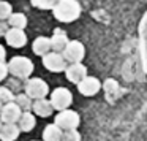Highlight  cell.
Here are the masks:
<instances>
[{
	"label": "cell",
	"instance_id": "obj_1",
	"mask_svg": "<svg viewBox=\"0 0 147 141\" xmlns=\"http://www.w3.org/2000/svg\"><path fill=\"white\" fill-rule=\"evenodd\" d=\"M52 13L60 22H73L81 16V3L78 0H59Z\"/></svg>",
	"mask_w": 147,
	"mask_h": 141
},
{
	"label": "cell",
	"instance_id": "obj_2",
	"mask_svg": "<svg viewBox=\"0 0 147 141\" xmlns=\"http://www.w3.org/2000/svg\"><path fill=\"white\" fill-rule=\"evenodd\" d=\"M7 67H8V73H11L14 78L26 79V78H29L33 71V62L30 60L29 57L16 56V57H13L8 62Z\"/></svg>",
	"mask_w": 147,
	"mask_h": 141
},
{
	"label": "cell",
	"instance_id": "obj_3",
	"mask_svg": "<svg viewBox=\"0 0 147 141\" xmlns=\"http://www.w3.org/2000/svg\"><path fill=\"white\" fill-rule=\"evenodd\" d=\"M55 125L60 128L62 132L67 130H76L81 124V117L76 111L73 109H63V111H59V114L55 116Z\"/></svg>",
	"mask_w": 147,
	"mask_h": 141
},
{
	"label": "cell",
	"instance_id": "obj_4",
	"mask_svg": "<svg viewBox=\"0 0 147 141\" xmlns=\"http://www.w3.org/2000/svg\"><path fill=\"white\" fill-rule=\"evenodd\" d=\"M24 90L26 95H29L32 100H41L46 98V95L49 94V86L41 78H30L24 86Z\"/></svg>",
	"mask_w": 147,
	"mask_h": 141
},
{
	"label": "cell",
	"instance_id": "obj_5",
	"mask_svg": "<svg viewBox=\"0 0 147 141\" xmlns=\"http://www.w3.org/2000/svg\"><path fill=\"white\" fill-rule=\"evenodd\" d=\"M62 56H63L67 64H79L86 57V48H84V45L81 41L73 40V41H68Z\"/></svg>",
	"mask_w": 147,
	"mask_h": 141
},
{
	"label": "cell",
	"instance_id": "obj_6",
	"mask_svg": "<svg viewBox=\"0 0 147 141\" xmlns=\"http://www.w3.org/2000/svg\"><path fill=\"white\" fill-rule=\"evenodd\" d=\"M51 105L57 111H63L68 109V106L73 103V94L67 89V87H57L54 89V92L51 94Z\"/></svg>",
	"mask_w": 147,
	"mask_h": 141
},
{
	"label": "cell",
	"instance_id": "obj_7",
	"mask_svg": "<svg viewBox=\"0 0 147 141\" xmlns=\"http://www.w3.org/2000/svg\"><path fill=\"white\" fill-rule=\"evenodd\" d=\"M43 65L48 68L49 71H54V73H60L65 71L67 68V62H65L63 56L60 52H48L46 56H43Z\"/></svg>",
	"mask_w": 147,
	"mask_h": 141
},
{
	"label": "cell",
	"instance_id": "obj_8",
	"mask_svg": "<svg viewBox=\"0 0 147 141\" xmlns=\"http://www.w3.org/2000/svg\"><path fill=\"white\" fill-rule=\"evenodd\" d=\"M21 114H22V111L14 102L5 103L0 109V121L3 124H16L19 121Z\"/></svg>",
	"mask_w": 147,
	"mask_h": 141
},
{
	"label": "cell",
	"instance_id": "obj_9",
	"mask_svg": "<svg viewBox=\"0 0 147 141\" xmlns=\"http://www.w3.org/2000/svg\"><path fill=\"white\" fill-rule=\"evenodd\" d=\"M76 86H78L79 94L84 95V97H93L95 94L100 92V89H101V83H100V79H96L95 76H89V75H87L79 84H76Z\"/></svg>",
	"mask_w": 147,
	"mask_h": 141
},
{
	"label": "cell",
	"instance_id": "obj_10",
	"mask_svg": "<svg viewBox=\"0 0 147 141\" xmlns=\"http://www.w3.org/2000/svg\"><path fill=\"white\" fill-rule=\"evenodd\" d=\"M65 76H67V79L70 81V83L79 84L81 81L87 76V67L82 65L81 62L79 64H70L65 68Z\"/></svg>",
	"mask_w": 147,
	"mask_h": 141
},
{
	"label": "cell",
	"instance_id": "obj_11",
	"mask_svg": "<svg viewBox=\"0 0 147 141\" xmlns=\"http://www.w3.org/2000/svg\"><path fill=\"white\" fill-rule=\"evenodd\" d=\"M5 41L11 48H24L27 43V35L21 29H8V32L5 33Z\"/></svg>",
	"mask_w": 147,
	"mask_h": 141
},
{
	"label": "cell",
	"instance_id": "obj_12",
	"mask_svg": "<svg viewBox=\"0 0 147 141\" xmlns=\"http://www.w3.org/2000/svg\"><path fill=\"white\" fill-rule=\"evenodd\" d=\"M49 40H51L52 52H60L62 54L63 49H65V46L68 45V37H67V33H65L62 29H55L54 33H52V37Z\"/></svg>",
	"mask_w": 147,
	"mask_h": 141
},
{
	"label": "cell",
	"instance_id": "obj_13",
	"mask_svg": "<svg viewBox=\"0 0 147 141\" xmlns=\"http://www.w3.org/2000/svg\"><path fill=\"white\" fill-rule=\"evenodd\" d=\"M33 111H35L36 116H40V117H48V116L52 114V111H54V108H52L51 102L46 98H41V100H35L32 105Z\"/></svg>",
	"mask_w": 147,
	"mask_h": 141
},
{
	"label": "cell",
	"instance_id": "obj_14",
	"mask_svg": "<svg viewBox=\"0 0 147 141\" xmlns=\"http://www.w3.org/2000/svg\"><path fill=\"white\" fill-rule=\"evenodd\" d=\"M21 130L16 124H3L0 128V140L2 141H14L18 140Z\"/></svg>",
	"mask_w": 147,
	"mask_h": 141
},
{
	"label": "cell",
	"instance_id": "obj_15",
	"mask_svg": "<svg viewBox=\"0 0 147 141\" xmlns=\"http://www.w3.org/2000/svg\"><path fill=\"white\" fill-rule=\"evenodd\" d=\"M32 49L35 54L38 56H46L48 52H51V40L48 38V37H38V38H35V41H33L32 45Z\"/></svg>",
	"mask_w": 147,
	"mask_h": 141
},
{
	"label": "cell",
	"instance_id": "obj_16",
	"mask_svg": "<svg viewBox=\"0 0 147 141\" xmlns=\"http://www.w3.org/2000/svg\"><path fill=\"white\" fill-rule=\"evenodd\" d=\"M18 122H19V130L21 132H30V130H33V127L36 125V119L30 111H24Z\"/></svg>",
	"mask_w": 147,
	"mask_h": 141
},
{
	"label": "cell",
	"instance_id": "obj_17",
	"mask_svg": "<svg viewBox=\"0 0 147 141\" xmlns=\"http://www.w3.org/2000/svg\"><path fill=\"white\" fill-rule=\"evenodd\" d=\"M62 133L63 132L55 124H49V125H46L45 132H43V141H60Z\"/></svg>",
	"mask_w": 147,
	"mask_h": 141
},
{
	"label": "cell",
	"instance_id": "obj_18",
	"mask_svg": "<svg viewBox=\"0 0 147 141\" xmlns=\"http://www.w3.org/2000/svg\"><path fill=\"white\" fill-rule=\"evenodd\" d=\"M8 24L11 26V29H21L22 30L24 27L27 26V18H26V14H22V13H13L8 18Z\"/></svg>",
	"mask_w": 147,
	"mask_h": 141
},
{
	"label": "cell",
	"instance_id": "obj_19",
	"mask_svg": "<svg viewBox=\"0 0 147 141\" xmlns=\"http://www.w3.org/2000/svg\"><path fill=\"white\" fill-rule=\"evenodd\" d=\"M14 103H16L18 106L21 108V111H30V108H32L33 102L32 98H30L29 95H26V94H19L18 97H14Z\"/></svg>",
	"mask_w": 147,
	"mask_h": 141
},
{
	"label": "cell",
	"instance_id": "obj_20",
	"mask_svg": "<svg viewBox=\"0 0 147 141\" xmlns=\"http://www.w3.org/2000/svg\"><path fill=\"white\" fill-rule=\"evenodd\" d=\"M11 14H13V7L5 0H0V21H8Z\"/></svg>",
	"mask_w": 147,
	"mask_h": 141
},
{
	"label": "cell",
	"instance_id": "obj_21",
	"mask_svg": "<svg viewBox=\"0 0 147 141\" xmlns=\"http://www.w3.org/2000/svg\"><path fill=\"white\" fill-rule=\"evenodd\" d=\"M59 0H32V5L40 10H52Z\"/></svg>",
	"mask_w": 147,
	"mask_h": 141
},
{
	"label": "cell",
	"instance_id": "obj_22",
	"mask_svg": "<svg viewBox=\"0 0 147 141\" xmlns=\"http://www.w3.org/2000/svg\"><path fill=\"white\" fill-rule=\"evenodd\" d=\"M14 100V94L11 89L8 87H0V103L5 105V103H10Z\"/></svg>",
	"mask_w": 147,
	"mask_h": 141
},
{
	"label": "cell",
	"instance_id": "obj_23",
	"mask_svg": "<svg viewBox=\"0 0 147 141\" xmlns=\"http://www.w3.org/2000/svg\"><path fill=\"white\" fill-rule=\"evenodd\" d=\"M103 89H105L106 95H108L109 98H111V95H114L115 90H117L119 87H117V83H115L114 79H106V81H105V84H103Z\"/></svg>",
	"mask_w": 147,
	"mask_h": 141
},
{
	"label": "cell",
	"instance_id": "obj_24",
	"mask_svg": "<svg viewBox=\"0 0 147 141\" xmlns=\"http://www.w3.org/2000/svg\"><path fill=\"white\" fill-rule=\"evenodd\" d=\"M60 141H81V133L78 130H67L62 133Z\"/></svg>",
	"mask_w": 147,
	"mask_h": 141
},
{
	"label": "cell",
	"instance_id": "obj_25",
	"mask_svg": "<svg viewBox=\"0 0 147 141\" xmlns=\"http://www.w3.org/2000/svg\"><path fill=\"white\" fill-rule=\"evenodd\" d=\"M7 75H8V67H7V64L5 62H0V83L7 78Z\"/></svg>",
	"mask_w": 147,
	"mask_h": 141
},
{
	"label": "cell",
	"instance_id": "obj_26",
	"mask_svg": "<svg viewBox=\"0 0 147 141\" xmlns=\"http://www.w3.org/2000/svg\"><path fill=\"white\" fill-rule=\"evenodd\" d=\"M8 32V24L7 21H0V37H5V33Z\"/></svg>",
	"mask_w": 147,
	"mask_h": 141
},
{
	"label": "cell",
	"instance_id": "obj_27",
	"mask_svg": "<svg viewBox=\"0 0 147 141\" xmlns=\"http://www.w3.org/2000/svg\"><path fill=\"white\" fill-rule=\"evenodd\" d=\"M5 57H7V51L2 45H0V62H5Z\"/></svg>",
	"mask_w": 147,
	"mask_h": 141
},
{
	"label": "cell",
	"instance_id": "obj_28",
	"mask_svg": "<svg viewBox=\"0 0 147 141\" xmlns=\"http://www.w3.org/2000/svg\"><path fill=\"white\" fill-rule=\"evenodd\" d=\"M2 125H3V122H2V121H0V128H2Z\"/></svg>",
	"mask_w": 147,
	"mask_h": 141
},
{
	"label": "cell",
	"instance_id": "obj_29",
	"mask_svg": "<svg viewBox=\"0 0 147 141\" xmlns=\"http://www.w3.org/2000/svg\"><path fill=\"white\" fill-rule=\"evenodd\" d=\"M2 106H3V105H2V103H0V109H2Z\"/></svg>",
	"mask_w": 147,
	"mask_h": 141
}]
</instances>
